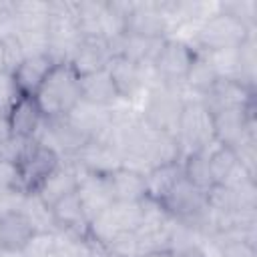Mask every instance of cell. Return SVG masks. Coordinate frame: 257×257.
Returning a JSON list of instances; mask_svg holds the SVG:
<instances>
[{
  "label": "cell",
  "instance_id": "obj_1",
  "mask_svg": "<svg viewBox=\"0 0 257 257\" xmlns=\"http://www.w3.org/2000/svg\"><path fill=\"white\" fill-rule=\"evenodd\" d=\"M187 98L191 96L185 90V86L177 88V86L153 82L139 100L141 106L137 110L151 128L175 137Z\"/></svg>",
  "mask_w": 257,
  "mask_h": 257
},
{
  "label": "cell",
  "instance_id": "obj_2",
  "mask_svg": "<svg viewBox=\"0 0 257 257\" xmlns=\"http://www.w3.org/2000/svg\"><path fill=\"white\" fill-rule=\"evenodd\" d=\"M34 98L44 118H62L80 102V76L70 64H54Z\"/></svg>",
  "mask_w": 257,
  "mask_h": 257
},
{
  "label": "cell",
  "instance_id": "obj_3",
  "mask_svg": "<svg viewBox=\"0 0 257 257\" xmlns=\"http://www.w3.org/2000/svg\"><path fill=\"white\" fill-rule=\"evenodd\" d=\"M48 56L54 64H70L80 42L76 20V2L50 0L48 2Z\"/></svg>",
  "mask_w": 257,
  "mask_h": 257
},
{
  "label": "cell",
  "instance_id": "obj_4",
  "mask_svg": "<svg viewBox=\"0 0 257 257\" xmlns=\"http://www.w3.org/2000/svg\"><path fill=\"white\" fill-rule=\"evenodd\" d=\"M251 32H255V30H249L235 18H231L223 12H217V14L209 16L207 20H203L193 30V34L187 38V42L195 50H203V52L235 50L245 42V38Z\"/></svg>",
  "mask_w": 257,
  "mask_h": 257
},
{
  "label": "cell",
  "instance_id": "obj_5",
  "mask_svg": "<svg viewBox=\"0 0 257 257\" xmlns=\"http://www.w3.org/2000/svg\"><path fill=\"white\" fill-rule=\"evenodd\" d=\"M175 139L179 143L181 157L189 153H205L217 145L213 114L203 106L199 98H187Z\"/></svg>",
  "mask_w": 257,
  "mask_h": 257
},
{
  "label": "cell",
  "instance_id": "obj_6",
  "mask_svg": "<svg viewBox=\"0 0 257 257\" xmlns=\"http://www.w3.org/2000/svg\"><path fill=\"white\" fill-rule=\"evenodd\" d=\"M139 223H141V201L139 203L112 201L102 213H98L88 223V237L102 247L120 233L137 231Z\"/></svg>",
  "mask_w": 257,
  "mask_h": 257
},
{
  "label": "cell",
  "instance_id": "obj_7",
  "mask_svg": "<svg viewBox=\"0 0 257 257\" xmlns=\"http://www.w3.org/2000/svg\"><path fill=\"white\" fill-rule=\"evenodd\" d=\"M193 56H195V48L189 42L177 36H169L153 60L155 82L181 88L185 82L187 70L193 62Z\"/></svg>",
  "mask_w": 257,
  "mask_h": 257
},
{
  "label": "cell",
  "instance_id": "obj_8",
  "mask_svg": "<svg viewBox=\"0 0 257 257\" xmlns=\"http://www.w3.org/2000/svg\"><path fill=\"white\" fill-rule=\"evenodd\" d=\"M108 74L114 82V88L122 102L133 104L143 98L147 88L155 82L153 66L139 64L124 56H112L108 62Z\"/></svg>",
  "mask_w": 257,
  "mask_h": 257
},
{
  "label": "cell",
  "instance_id": "obj_9",
  "mask_svg": "<svg viewBox=\"0 0 257 257\" xmlns=\"http://www.w3.org/2000/svg\"><path fill=\"white\" fill-rule=\"evenodd\" d=\"M36 141L44 147H48L50 151H54L60 161L72 159L86 143L88 139L70 124V120L66 116L62 118H46Z\"/></svg>",
  "mask_w": 257,
  "mask_h": 257
},
{
  "label": "cell",
  "instance_id": "obj_10",
  "mask_svg": "<svg viewBox=\"0 0 257 257\" xmlns=\"http://www.w3.org/2000/svg\"><path fill=\"white\" fill-rule=\"evenodd\" d=\"M124 32L135 36H145V38H169L171 28L161 10L159 0H145V2L131 0Z\"/></svg>",
  "mask_w": 257,
  "mask_h": 257
},
{
  "label": "cell",
  "instance_id": "obj_11",
  "mask_svg": "<svg viewBox=\"0 0 257 257\" xmlns=\"http://www.w3.org/2000/svg\"><path fill=\"white\" fill-rule=\"evenodd\" d=\"M199 100L211 114L231 108H249L255 106V88H249L233 78H219L199 96Z\"/></svg>",
  "mask_w": 257,
  "mask_h": 257
},
{
  "label": "cell",
  "instance_id": "obj_12",
  "mask_svg": "<svg viewBox=\"0 0 257 257\" xmlns=\"http://www.w3.org/2000/svg\"><path fill=\"white\" fill-rule=\"evenodd\" d=\"M58 163H60V157L54 151L40 145L38 141H32L26 153L22 155V159L16 163L24 191L34 193L42 185V181L58 167Z\"/></svg>",
  "mask_w": 257,
  "mask_h": 257
},
{
  "label": "cell",
  "instance_id": "obj_13",
  "mask_svg": "<svg viewBox=\"0 0 257 257\" xmlns=\"http://www.w3.org/2000/svg\"><path fill=\"white\" fill-rule=\"evenodd\" d=\"M213 128L217 145L233 149L245 137L255 135V106L213 112Z\"/></svg>",
  "mask_w": 257,
  "mask_h": 257
},
{
  "label": "cell",
  "instance_id": "obj_14",
  "mask_svg": "<svg viewBox=\"0 0 257 257\" xmlns=\"http://www.w3.org/2000/svg\"><path fill=\"white\" fill-rule=\"evenodd\" d=\"M82 173H86L82 167H78L74 161H60L58 167L42 181V185L34 191L46 205H54L60 199L76 193L78 189V181L82 177Z\"/></svg>",
  "mask_w": 257,
  "mask_h": 257
},
{
  "label": "cell",
  "instance_id": "obj_15",
  "mask_svg": "<svg viewBox=\"0 0 257 257\" xmlns=\"http://www.w3.org/2000/svg\"><path fill=\"white\" fill-rule=\"evenodd\" d=\"M112 116H114V108L98 106V104H92V102H86V100H80L66 114L70 124L74 128H78L88 141L102 139L106 135V131L110 128V124H112Z\"/></svg>",
  "mask_w": 257,
  "mask_h": 257
},
{
  "label": "cell",
  "instance_id": "obj_16",
  "mask_svg": "<svg viewBox=\"0 0 257 257\" xmlns=\"http://www.w3.org/2000/svg\"><path fill=\"white\" fill-rule=\"evenodd\" d=\"M66 161H74L86 173H96V175H108L122 167V159L116 153V149L100 139L88 141L72 159Z\"/></svg>",
  "mask_w": 257,
  "mask_h": 257
},
{
  "label": "cell",
  "instance_id": "obj_17",
  "mask_svg": "<svg viewBox=\"0 0 257 257\" xmlns=\"http://www.w3.org/2000/svg\"><path fill=\"white\" fill-rule=\"evenodd\" d=\"M76 195H78L80 205L88 217V223L114 201L110 185H108V177L96 175V173H82V177L78 181Z\"/></svg>",
  "mask_w": 257,
  "mask_h": 257
},
{
  "label": "cell",
  "instance_id": "obj_18",
  "mask_svg": "<svg viewBox=\"0 0 257 257\" xmlns=\"http://www.w3.org/2000/svg\"><path fill=\"white\" fill-rule=\"evenodd\" d=\"M110 58H112V50H110L108 40L82 36L78 46H76V50H74L70 66L76 70L78 76H84V74H90V72L106 68Z\"/></svg>",
  "mask_w": 257,
  "mask_h": 257
},
{
  "label": "cell",
  "instance_id": "obj_19",
  "mask_svg": "<svg viewBox=\"0 0 257 257\" xmlns=\"http://www.w3.org/2000/svg\"><path fill=\"white\" fill-rule=\"evenodd\" d=\"M44 120L46 118L34 96H20V100L12 106L8 114L12 137H20V139H36Z\"/></svg>",
  "mask_w": 257,
  "mask_h": 257
},
{
  "label": "cell",
  "instance_id": "obj_20",
  "mask_svg": "<svg viewBox=\"0 0 257 257\" xmlns=\"http://www.w3.org/2000/svg\"><path fill=\"white\" fill-rule=\"evenodd\" d=\"M165 40L167 38H145V36H135V34L124 32L118 38L110 40L108 44H110L112 56H124L139 64L153 66V60L159 54Z\"/></svg>",
  "mask_w": 257,
  "mask_h": 257
},
{
  "label": "cell",
  "instance_id": "obj_21",
  "mask_svg": "<svg viewBox=\"0 0 257 257\" xmlns=\"http://www.w3.org/2000/svg\"><path fill=\"white\" fill-rule=\"evenodd\" d=\"M209 159V171L213 177V185H237L243 179H255L251 177L237 161L233 149L215 145L211 151H207Z\"/></svg>",
  "mask_w": 257,
  "mask_h": 257
},
{
  "label": "cell",
  "instance_id": "obj_22",
  "mask_svg": "<svg viewBox=\"0 0 257 257\" xmlns=\"http://www.w3.org/2000/svg\"><path fill=\"white\" fill-rule=\"evenodd\" d=\"M80 100H86L98 106H108V108H114L122 102L108 74V68L80 76Z\"/></svg>",
  "mask_w": 257,
  "mask_h": 257
},
{
  "label": "cell",
  "instance_id": "obj_23",
  "mask_svg": "<svg viewBox=\"0 0 257 257\" xmlns=\"http://www.w3.org/2000/svg\"><path fill=\"white\" fill-rule=\"evenodd\" d=\"M52 66H54V62L50 60L48 54L24 58L12 70V76L16 80L18 90L22 92V96H34L38 92L40 84L44 82V78L48 76V72L52 70Z\"/></svg>",
  "mask_w": 257,
  "mask_h": 257
},
{
  "label": "cell",
  "instance_id": "obj_24",
  "mask_svg": "<svg viewBox=\"0 0 257 257\" xmlns=\"http://www.w3.org/2000/svg\"><path fill=\"white\" fill-rule=\"evenodd\" d=\"M108 185L112 191L114 201H126V203H139L147 197V183H145V173L120 167L112 173L106 175Z\"/></svg>",
  "mask_w": 257,
  "mask_h": 257
},
{
  "label": "cell",
  "instance_id": "obj_25",
  "mask_svg": "<svg viewBox=\"0 0 257 257\" xmlns=\"http://www.w3.org/2000/svg\"><path fill=\"white\" fill-rule=\"evenodd\" d=\"M219 72L211 60V56L203 50H195V56H193V62L187 70V76H185V90L191 94V96H201L205 90H209L217 80H219Z\"/></svg>",
  "mask_w": 257,
  "mask_h": 257
},
{
  "label": "cell",
  "instance_id": "obj_26",
  "mask_svg": "<svg viewBox=\"0 0 257 257\" xmlns=\"http://www.w3.org/2000/svg\"><path fill=\"white\" fill-rule=\"evenodd\" d=\"M32 235L34 229L20 209L0 213V243L4 249L20 251Z\"/></svg>",
  "mask_w": 257,
  "mask_h": 257
},
{
  "label": "cell",
  "instance_id": "obj_27",
  "mask_svg": "<svg viewBox=\"0 0 257 257\" xmlns=\"http://www.w3.org/2000/svg\"><path fill=\"white\" fill-rule=\"evenodd\" d=\"M52 213H54L58 229H66V231L88 235V217H86L76 193H72V195L60 199L58 203H54L52 205Z\"/></svg>",
  "mask_w": 257,
  "mask_h": 257
},
{
  "label": "cell",
  "instance_id": "obj_28",
  "mask_svg": "<svg viewBox=\"0 0 257 257\" xmlns=\"http://www.w3.org/2000/svg\"><path fill=\"white\" fill-rule=\"evenodd\" d=\"M183 177V167L181 161L177 163H169L157 169H151L149 173H145V183H147V197L155 199V201H163L169 191L175 187V183Z\"/></svg>",
  "mask_w": 257,
  "mask_h": 257
},
{
  "label": "cell",
  "instance_id": "obj_29",
  "mask_svg": "<svg viewBox=\"0 0 257 257\" xmlns=\"http://www.w3.org/2000/svg\"><path fill=\"white\" fill-rule=\"evenodd\" d=\"M20 211L24 213L28 223L32 225L34 233H56L58 231L52 207L46 205L36 193H26L24 195V199L20 203Z\"/></svg>",
  "mask_w": 257,
  "mask_h": 257
},
{
  "label": "cell",
  "instance_id": "obj_30",
  "mask_svg": "<svg viewBox=\"0 0 257 257\" xmlns=\"http://www.w3.org/2000/svg\"><path fill=\"white\" fill-rule=\"evenodd\" d=\"M18 30H46L48 2L40 0H12Z\"/></svg>",
  "mask_w": 257,
  "mask_h": 257
},
{
  "label": "cell",
  "instance_id": "obj_31",
  "mask_svg": "<svg viewBox=\"0 0 257 257\" xmlns=\"http://www.w3.org/2000/svg\"><path fill=\"white\" fill-rule=\"evenodd\" d=\"M255 74H257V38L251 32L245 42L237 48V74L235 80L241 84L255 88Z\"/></svg>",
  "mask_w": 257,
  "mask_h": 257
},
{
  "label": "cell",
  "instance_id": "obj_32",
  "mask_svg": "<svg viewBox=\"0 0 257 257\" xmlns=\"http://www.w3.org/2000/svg\"><path fill=\"white\" fill-rule=\"evenodd\" d=\"M181 167H183V177L193 183L195 187L207 191L209 187H213V177L209 171V159H207V151L205 153H189L185 157H181Z\"/></svg>",
  "mask_w": 257,
  "mask_h": 257
},
{
  "label": "cell",
  "instance_id": "obj_33",
  "mask_svg": "<svg viewBox=\"0 0 257 257\" xmlns=\"http://www.w3.org/2000/svg\"><path fill=\"white\" fill-rule=\"evenodd\" d=\"M219 12L235 18L249 30H257V0H225L219 2Z\"/></svg>",
  "mask_w": 257,
  "mask_h": 257
},
{
  "label": "cell",
  "instance_id": "obj_34",
  "mask_svg": "<svg viewBox=\"0 0 257 257\" xmlns=\"http://www.w3.org/2000/svg\"><path fill=\"white\" fill-rule=\"evenodd\" d=\"M16 40L24 52V58L48 54V30H18Z\"/></svg>",
  "mask_w": 257,
  "mask_h": 257
},
{
  "label": "cell",
  "instance_id": "obj_35",
  "mask_svg": "<svg viewBox=\"0 0 257 257\" xmlns=\"http://www.w3.org/2000/svg\"><path fill=\"white\" fill-rule=\"evenodd\" d=\"M209 243L217 249V255L219 257H257L255 245H249V243H245L241 239L219 237V239H211Z\"/></svg>",
  "mask_w": 257,
  "mask_h": 257
},
{
  "label": "cell",
  "instance_id": "obj_36",
  "mask_svg": "<svg viewBox=\"0 0 257 257\" xmlns=\"http://www.w3.org/2000/svg\"><path fill=\"white\" fill-rule=\"evenodd\" d=\"M22 257H52L54 255V233H34L20 249Z\"/></svg>",
  "mask_w": 257,
  "mask_h": 257
},
{
  "label": "cell",
  "instance_id": "obj_37",
  "mask_svg": "<svg viewBox=\"0 0 257 257\" xmlns=\"http://www.w3.org/2000/svg\"><path fill=\"white\" fill-rule=\"evenodd\" d=\"M22 92L16 86L12 72H0V114L8 118L12 106L20 100Z\"/></svg>",
  "mask_w": 257,
  "mask_h": 257
},
{
  "label": "cell",
  "instance_id": "obj_38",
  "mask_svg": "<svg viewBox=\"0 0 257 257\" xmlns=\"http://www.w3.org/2000/svg\"><path fill=\"white\" fill-rule=\"evenodd\" d=\"M10 193H26L20 181L18 167L8 161H0V195Z\"/></svg>",
  "mask_w": 257,
  "mask_h": 257
},
{
  "label": "cell",
  "instance_id": "obj_39",
  "mask_svg": "<svg viewBox=\"0 0 257 257\" xmlns=\"http://www.w3.org/2000/svg\"><path fill=\"white\" fill-rule=\"evenodd\" d=\"M2 48H4V58H6V68H8V72H12L24 60V52H22L16 36L2 40Z\"/></svg>",
  "mask_w": 257,
  "mask_h": 257
},
{
  "label": "cell",
  "instance_id": "obj_40",
  "mask_svg": "<svg viewBox=\"0 0 257 257\" xmlns=\"http://www.w3.org/2000/svg\"><path fill=\"white\" fill-rule=\"evenodd\" d=\"M10 137H12V133H10V124H8V118L0 114V143L8 141Z\"/></svg>",
  "mask_w": 257,
  "mask_h": 257
},
{
  "label": "cell",
  "instance_id": "obj_41",
  "mask_svg": "<svg viewBox=\"0 0 257 257\" xmlns=\"http://www.w3.org/2000/svg\"><path fill=\"white\" fill-rule=\"evenodd\" d=\"M0 72H8V68H6V58H4V48H2V42H0Z\"/></svg>",
  "mask_w": 257,
  "mask_h": 257
},
{
  "label": "cell",
  "instance_id": "obj_42",
  "mask_svg": "<svg viewBox=\"0 0 257 257\" xmlns=\"http://www.w3.org/2000/svg\"><path fill=\"white\" fill-rule=\"evenodd\" d=\"M0 257H22V253H20V251H10V249H4V251L0 253Z\"/></svg>",
  "mask_w": 257,
  "mask_h": 257
},
{
  "label": "cell",
  "instance_id": "obj_43",
  "mask_svg": "<svg viewBox=\"0 0 257 257\" xmlns=\"http://www.w3.org/2000/svg\"><path fill=\"white\" fill-rule=\"evenodd\" d=\"M141 257H173V255H171V251H161V253H147Z\"/></svg>",
  "mask_w": 257,
  "mask_h": 257
},
{
  "label": "cell",
  "instance_id": "obj_44",
  "mask_svg": "<svg viewBox=\"0 0 257 257\" xmlns=\"http://www.w3.org/2000/svg\"><path fill=\"white\" fill-rule=\"evenodd\" d=\"M2 251H4V247H2V243H0V253H2Z\"/></svg>",
  "mask_w": 257,
  "mask_h": 257
},
{
  "label": "cell",
  "instance_id": "obj_45",
  "mask_svg": "<svg viewBox=\"0 0 257 257\" xmlns=\"http://www.w3.org/2000/svg\"><path fill=\"white\" fill-rule=\"evenodd\" d=\"M52 257H56V255H52Z\"/></svg>",
  "mask_w": 257,
  "mask_h": 257
}]
</instances>
